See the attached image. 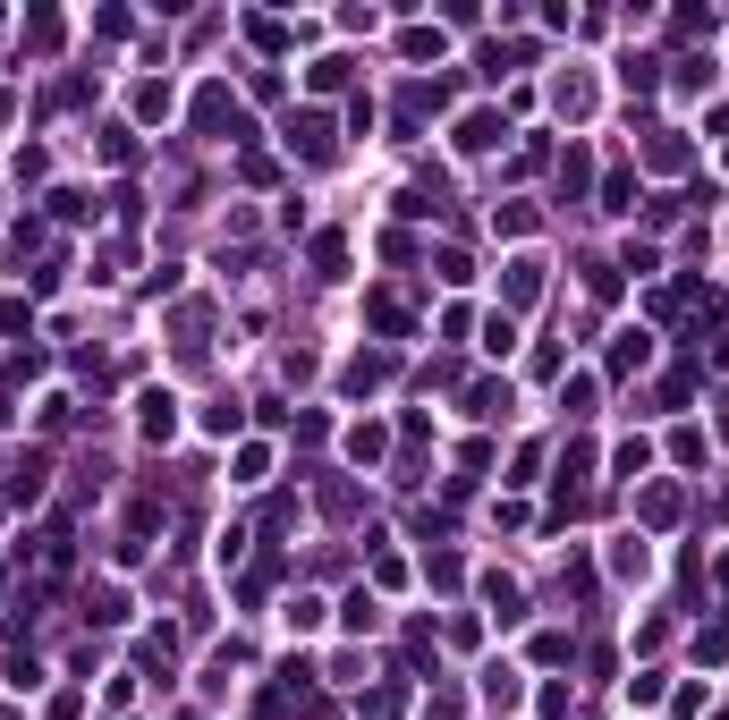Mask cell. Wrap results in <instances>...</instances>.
I'll list each match as a JSON object with an SVG mask.
<instances>
[{
	"label": "cell",
	"mask_w": 729,
	"mask_h": 720,
	"mask_svg": "<svg viewBox=\"0 0 729 720\" xmlns=\"http://www.w3.org/2000/svg\"><path fill=\"white\" fill-rule=\"evenodd\" d=\"M611 568H619V576H645V543H636V534H628V543L611 551Z\"/></svg>",
	"instance_id": "obj_3"
},
{
	"label": "cell",
	"mask_w": 729,
	"mask_h": 720,
	"mask_svg": "<svg viewBox=\"0 0 729 720\" xmlns=\"http://www.w3.org/2000/svg\"><path fill=\"white\" fill-rule=\"evenodd\" d=\"M484 695L492 704H518V670H484Z\"/></svg>",
	"instance_id": "obj_2"
},
{
	"label": "cell",
	"mask_w": 729,
	"mask_h": 720,
	"mask_svg": "<svg viewBox=\"0 0 729 720\" xmlns=\"http://www.w3.org/2000/svg\"><path fill=\"white\" fill-rule=\"evenodd\" d=\"M136 407H145V432H153V441H162V432L179 424V416H170V407H179V399H170V390H145V399H136Z\"/></svg>",
	"instance_id": "obj_1"
}]
</instances>
